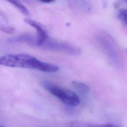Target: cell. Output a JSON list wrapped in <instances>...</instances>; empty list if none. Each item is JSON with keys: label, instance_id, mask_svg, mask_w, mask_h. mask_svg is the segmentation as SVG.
I'll return each mask as SVG.
<instances>
[{"label": "cell", "instance_id": "6da1fadb", "mask_svg": "<svg viewBox=\"0 0 127 127\" xmlns=\"http://www.w3.org/2000/svg\"><path fill=\"white\" fill-rule=\"evenodd\" d=\"M0 64L6 66L34 69L49 72H56L60 69L56 65L42 62L27 54L5 55L0 58Z\"/></svg>", "mask_w": 127, "mask_h": 127}, {"label": "cell", "instance_id": "7a4b0ae2", "mask_svg": "<svg viewBox=\"0 0 127 127\" xmlns=\"http://www.w3.org/2000/svg\"><path fill=\"white\" fill-rule=\"evenodd\" d=\"M42 85L47 91L63 103L71 106H76L79 104L78 96L72 91L47 81H43Z\"/></svg>", "mask_w": 127, "mask_h": 127}, {"label": "cell", "instance_id": "3957f363", "mask_svg": "<svg viewBox=\"0 0 127 127\" xmlns=\"http://www.w3.org/2000/svg\"><path fill=\"white\" fill-rule=\"evenodd\" d=\"M97 41L105 54L117 66H121V60L120 59L118 51L112 38L105 34L99 35L97 37Z\"/></svg>", "mask_w": 127, "mask_h": 127}, {"label": "cell", "instance_id": "277c9868", "mask_svg": "<svg viewBox=\"0 0 127 127\" xmlns=\"http://www.w3.org/2000/svg\"><path fill=\"white\" fill-rule=\"evenodd\" d=\"M37 48L47 50L62 52L73 55H78L81 53V50L78 47L67 43L58 41L49 38L39 45Z\"/></svg>", "mask_w": 127, "mask_h": 127}, {"label": "cell", "instance_id": "5b68a950", "mask_svg": "<svg viewBox=\"0 0 127 127\" xmlns=\"http://www.w3.org/2000/svg\"><path fill=\"white\" fill-rule=\"evenodd\" d=\"M24 21L27 24L36 29V38L35 37L33 38L30 44V46L37 48L39 45L42 43L49 38L45 28L40 23L30 18H25Z\"/></svg>", "mask_w": 127, "mask_h": 127}, {"label": "cell", "instance_id": "8992f818", "mask_svg": "<svg viewBox=\"0 0 127 127\" xmlns=\"http://www.w3.org/2000/svg\"><path fill=\"white\" fill-rule=\"evenodd\" d=\"M11 4H12L15 8H16L22 14L28 15L29 14V11L25 6L19 0H5Z\"/></svg>", "mask_w": 127, "mask_h": 127}, {"label": "cell", "instance_id": "52a82bcc", "mask_svg": "<svg viewBox=\"0 0 127 127\" xmlns=\"http://www.w3.org/2000/svg\"><path fill=\"white\" fill-rule=\"evenodd\" d=\"M72 84L75 89L82 93H88L89 92V87L84 83L77 81H73Z\"/></svg>", "mask_w": 127, "mask_h": 127}, {"label": "cell", "instance_id": "ba28073f", "mask_svg": "<svg viewBox=\"0 0 127 127\" xmlns=\"http://www.w3.org/2000/svg\"><path fill=\"white\" fill-rule=\"evenodd\" d=\"M118 16L123 23L127 25V9H120L118 12Z\"/></svg>", "mask_w": 127, "mask_h": 127}, {"label": "cell", "instance_id": "9c48e42d", "mask_svg": "<svg viewBox=\"0 0 127 127\" xmlns=\"http://www.w3.org/2000/svg\"><path fill=\"white\" fill-rule=\"evenodd\" d=\"M70 126L72 127H95V126H98L96 125H92L86 123H83L81 122H71L69 123Z\"/></svg>", "mask_w": 127, "mask_h": 127}, {"label": "cell", "instance_id": "30bf717a", "mask_svg": "<svg viewBox=\"0 0 127 127\" xmlns=\"http://www.w3.org/2000/svg\"><path fill=\"white\" fill-rule=\"evenodd\" d=\"M0 29L2 31L8 33H11L13 31V29L8 26H2V25H0Z\"/></svg>", "mask_w": 127, "mask_h": 127}, {"label": "cell", "instance_id": "8fae6325", "mask_svg": "<svg viewBox=\"0 0 127 127\" xmlns=\"http://www.w3.org/2000/svg\"><path fill=\"white\" fill-rule=\"evenodd\" d=\"M39 0L43 3H52L55 1V0Z\"/></svg>", "mask_w": 127, "mask_h": 127}, {"label": "cell", "instance_id": "7c38bea8", "mask_svg": "<svg viewBox=\"0 0 127 127\" xmlns=\"http://www.w3.org/2000/svg\"><path fill=\"white\" fill-rule=\"evenodd\" d=\"M125 0V1H126L127 2V0Z\"/></svg>", "mask_w": 127, "mask_h": 127}]
</instances>
